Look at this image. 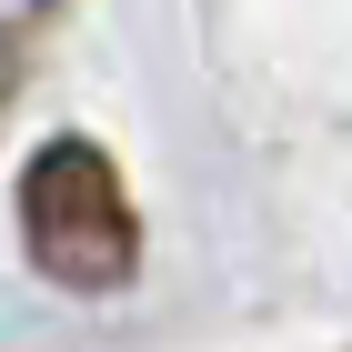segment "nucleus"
Here are the masks:
<instances>
[{
  "label": "nucleus",
  "instance_id": "1",
  "mask_svg": "<svg viewBox=\"0 0 352 352\" xmlns=\"http://www.w3.org/2000/svg\"><path fill=\"white\" fill-rule=\"evenodd\" d=\"M21 242H30V272L60 292H121L141 272V221L101 141L60 131L21 162Z\"/></svg>",
  "mask_w": 352,
  "mask_h": 352
},
{
  "label": "nucleus",
  "instance_id": "2",
  "mask_svg": "<svg viewBox=\"0 0 352 352\" xmlns=\"http://www.w3.org/2000/svg\"><path fill=\"white\" fill-rule=\"evenodd\" d=\"M51 10H60V0H0V111H10V81H21L30 41L51 30Z\"/></svg>",
  "mask_w": 352,
  "mask_h": 352
}]
</instances>
